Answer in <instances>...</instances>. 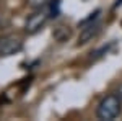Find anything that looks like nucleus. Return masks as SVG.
<instances>
[{
    "mask_svg": "<svg viewBox=\"0 0 122 121\" xmlns=\"http://www.w3.org/2000/svg\"><path fill=\"white\" fill-rule=\"evenodd\" d=\"M122 113V100L119 98L117 93H109L99 102L96 108V116L98 120L103 121H114L119 118Z\"/></svg>",
    "mask_w": 122,
    "mask_h": 121,
    "instance_id": "nucleus-1",
    "label": "nucleus"
},
{
    "mask_svg": "<svg viewBox=\"0 0 122 121\" xmlns=\"http://www.w3.org/2000/svg\"><path fill=\"white\" fill-rule=\"evenodd\" d=\"M49 18H51V13H49L47 7L34 10L26 18V21H25V31H26V35H36V33H39L41 29L44 28V25L47 23Z\"/></svg>",
    "mask_w": 122,
    "mask_h": 121,
    "instance_id": "nucleus-2",
    "label": "nucleus"
},
{
    "mask_svg": "<svg viewBox=\"0 0 122 121\" xmlns=\"http://www.w3.org/2000/svg\"><path fill=\"white\" fill-rule=\"evenodd\" d=\"M23 49V39L18 35H5L0 38V56L8 57Z\"/></svg>",
    "mask_w": 122,
    "mask_h": 121,
    "instance_id": "nucleus-3",
    "label": "nucleus"
},
{
    "mask_svg": "<svg viewBox=\"0 0 122 121\" xmlns=\"http://www.w3.org/2000/svg\"><path fill=\"white\" fill-rule=\"evenodd\" d=\"M99 31H101V23H98V21H93V23L85 25L83 29L80 31V36H78V46L93 41L94 38L99 35Z\"/></svg>",
    "mask_w": 122,
    "mask_h": 121,
    "instance_id": "nucleus-4",
    "label": "nucleus"
},
{
    "mask_svg": "<svg viewBox=\"0 0 122 121\" xmlns=\"http://www.w3.org/2000/svg\"><path fill=\"white\" fill-rule=\"evenodd\" d=\"M52 36H54V39H56V41L64 43V41H67L68 38L72 36V28H70V26H67V25H59V26H56V28H54Z\"/></svg>",
    "mask_w": 122,
    "mask_h": 121,
    "instance_id": "nucleus-5",
    "label": "nucleus"
},
{
    "mask_svg": "<svg viewBox=\"0 0 122 121\" xmlns=\"http://www.w3.org/2000/svg\"><path fill=\"white\" fill-rule=\"evenodd\" d=\"M114 46V43H109V44H106V46L99 47L98 51H94V52H91V56H90V61H98L99 57H103L106 52H109V49Z\"/></svg>",
    "mask_w": 122,
    "mask_h": 121,
    "instance_id": "nucleus-6",
    "label": "nucleus"
},
{
    "mask_svg": "<svg viewBox=\"0 0 122 121\" xmlns=\"http://www.w3.org/2000/svg\"><path fill=\"white\" fill-rule=\"evenodd\" d=\"M28 2V7L33 10H38V8H44L51 3V0H26Z\"/></svg>",
    "mask_w": 122,
    "mask_h": 121,
    "instance_id": "nucleus-7",
    "label": "nucleus"
},
{
    "mask_svg": "<svg viewBox=\"0 0 122 121\" xmlns=\"http://www.w3.org/2000/svg\"><path fill=\"white\" fill-rule=\"evenodd\" d=\"M47 8H49V13H51V18L59 17V12H60V8H59V0H51V3L47 5Z\"/></svg>",
    "mask_w": 122,
    "mask_h": 121,
    "instance_id": "nucleus-8",
    "label": "nucleus"
},
{
    "mask_svg": "<svg viewBox=\"0 0 122 121\" xmlns=\"http://www.w3.org/2000/svg\"><path fill=\"white\" fill-rule=\"evenodd\" d=\"M99 15H101V10H96V12H94V13H91V15L88 17V18H85L83 21H80L78 25H80V26L83 28L85 25H88V23H93V21H96V20L99 18Z\"/></svg>",
    "mask_w": 122,
    "mask_h": 121,
    "instance_id": "nucleus-9",
    "label": "nucleus"
},
{
    "mask_svg": "<svg viewBox=\"0 0 122 121\" xmlns=\"http://www.w3.org/2000/svg\"><path fill=\"white\" fill-rule=\"evenodd\" d=\"M116 93L119 95V98H121V100H122V84L119 85V87H117V90H116Z\"/></svg>",
    "mask_w": 122,
    "mask_h": 121,
    "instance_id": "nucleus-10",
    "label": "nucleus"
}]
</instances>
